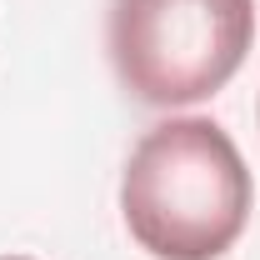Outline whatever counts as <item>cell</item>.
Returning a JSON list of instances; mask_svg holds the SVG:
<instances>
[{"mask_svg": "<svg viewBox=\"0 0 260 260\" xmlns=\"http://www.w3.org/2000/svg\"><path fill=\"white\" fill-rule=\"evenodd\" d=\"M120 210L135 245L155 260H215L250 220V170L215 120L180 115L130 150Z\"/></svg>", "mask_w": 260, "mask_h": 260, "instance_id": "6da1fadb", "label": "cell"}, {"mask_svg": "<svg viewBox=\"0 0 260 260\" xmlns=\"http://www.w3.org/2000/svg\"><path fill=\"white\" fill-rule=\"evenodd\" d=\"M255 35L250 0H115L110 60L140 105L210 100L240 70Z\"/></svg>", "mask_w": 260, "mask_h": 260, "instance_id": "7a4b0ae2", "label": "cell"}, {"mask_svg": "<svg viewBox=\"0 0 260 260\" xmlns=\"http://www.w3.org/2000/svg\"><path fill=\"white\" fill-rule=\"evenodd\" d=\"M0 260H30V255H0Z\"/></svg>", "mask_w": 260, "mask_h": 260, "instance_id": "3957f363", "label": "cell"}]
</instances>
